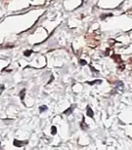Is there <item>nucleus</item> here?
Listing matches in <instances>:
<instances>
[{"label":"nucleus","instance_id":"nucleus-4","mask_svg":"<svg viewBox=\"0 0 132 150\" xmlns=\"http://www.w3.org/2000/svg\"><path fill=\"white\" fill-rule=\"evenodd\" d=\"M74 107H75V106H72L71 108L67 109H66V110H65V111H64L63 113H64L65 115H70L71 113L72 112V109H73V108H74Z\"/></svg>","mask_w":132,"mask_h":150},{"label":"nucleus","instance_id":"nucleus-10","mask_svg":"<svg viewBox=\"0 0 132 150\" xmlns=\"http://www.w3.org/2000/svg\"><path fill=\"white\" fill-rule=\"evenodd\" d=\"M111 15H112V14H108V15H102L101 16V18L104 19V18H106V17H108V16H111Z\"/></svg>","mask_w":132,"mask_h":150},{"label":"nucleus","instance_id":"nucleus-3","mask_svg":"<svg viewBox=\"0 0 132 150\" xmlns=\"http://www.w3.org/2000/svg\"><path fill=\"white\" fill-rule=\"evenodd\" d=\"M101 80H95V81H87V83L88 84H90V85H94V84H101Z\"/></svg>","mask_w":132,"mask_h":150},{"label":"nucleus","instance_id":"nucleus-9","mask_svg":"<svg viewBox=\"0 0 132 150\" xmlns=\"http://www.w3.org/2000/svg\"><path fill=\"white\" fill-rule=\"evenodd\" d=\"M32 52H33V51L27 50V51H25V52H24V54H25V56H30V55L32 54Z\"/></svg>","mask_w":132,"mask_h":150},{"label":"nucleus","instance_id":"nucleus-7","mask_svg":"<svg viewBox=\"0 0 132 150\" xmlns=\"http://www.w3.org/2000/svg\"><path fill=\"white\" fill-rule=\"evenodd\" d=\"M47 109H48V108H47L46 106H44H44H41L40 108H39V109H40V112H41V113L46 111V110H47Z\"/></svg>","mask_w":132,"mask_h":150},{"label":"nucleus","instance_id":"nucleus-6","mask_svg":"<svg viewBox=\"0 0 132 150\" xmlns=\"http://www.w3.org/2000/svg\"><path fill=\"white\" fill-rule=\"evenodd\" d=\"M56 132H57L56 127L53 126V127H52V128H51V134H52V135H55V134H56Z\"/></svg>","mask_w":132,"mask_h":150},{"label":"nucleus","instance_id":"nucleus-1","mask_svg":"<svg viewBox=\"0 0 132 150\" xmlns=\"http://www.w3.org/2000/svg\"><path fill=\"white\" fill-rule=\"evenodd\" d=\"M27 144V141H25V142H24V141H19V140H15L14 141V145L15 146H18V147H21V146H23V145H25Z\"/></svg>","mask_w":132,"mask_h":150},{"label":"nucleus","instance_id":"nucleus-8","mask_svg":"<svg viewBox=\"0 0 132 150\" xmlns=\"http://www.w3.org/2000/svg\"><path fill=\"white\" fill-rule=\"evenodd\" d=\"M81 128H82V129H86V128H88V126H86V124H85V120H84V119H82V124H81Z\"/></svg>","mask_w":132,"mask_h":150},{"label":"nucleus","instance_id":"nucleus-5","mask_svg":"<svg viewBox=\"0 0 132 150\" xmlns=\"http://www.w3.org/2000/svg\"><path fill=\"white\" fill-rule=\"evenodd\" d=\"M25 90H22L21 92H20V98H21V100H24L25 99Z\"/></svg>","mask_w":132,"mask_h":150},{"label":"nucleus","instance_id":"nucleus-2","mask_svg":"<svg viewBox=\"0 0 132 150\" xmlns=\"http://www.w3.org/2000/svg\"><path fill=\"white\" fill-rule=\"evenodd\" d=\"M87 115H88L90 118H93L94 117V113L93 111L91 110V107H87Z\"/></svg>","mask_w":132,"mask_h":150},{"label":"nucleus","instance_id":"nucleus-11","mask_svg":"<svg viewBox=\"0 0 132 150\" xmlns=\"http://www.w3.org/2000/svg\"><path fill=\"white\" fill-rule=\"evenodd\" d=\"M80 63H81V64H82V65H85V64H86V62H85V61H83V60H82Z\"/></svg>","mask_w":132,"mask_h":150}]
</instances>
